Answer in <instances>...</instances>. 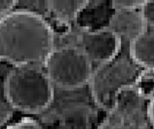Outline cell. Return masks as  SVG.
<instances>
[{"label": "cell", "instance_id": "cell-8", "mask_svg": "<svg viewBox=\"0 0 154 129\" xmlns=\"http://www.w3.org/2000/svg\"><path fill=\"white\" fill-rule=\"evenodd\" d=\"M131 58L142 69H154V27L146 30L128 45Z\"/></svg>", "mask_w": 154, "mask_h": 129}, {"label": "cell", "instance_id": "cell-11", "mask_svg": "<svg viewBox=\"0 0 154 129\" xmlns=\"http://www.w3.org/2000/svg\"><path fill=\"white\" fill-rule=\"evenodd\" d=\"M147 27H154V1H144L140 8Z\"/></svg>", "mask_w": 154, "mask_h": 129}, {"label": "cell", "instance_id": "cell-6", "mask_svg": "<svg viewBox=\"0 0 154 129\" xmlns=\"http://www.w3.org/2000/svg\"><path fill=\"white\" fill-rule=\"evenodd\" d=\"M145 100L132 86L119 93L113 106L97 129H145L146 116Z\"/></svg>", "mask_w": 154, "mask_h": 129}, {"label": "cell", "instance_id": "cell-4", "mask_svg": "<svg viewBox=\"0 0 154 129\" xmlns=\"http://www.w3.org/2000/svg\"><path fill=\"white\" fill-rule=\"evenodd\" d=\"M43 68L55 88L75 90L88 85L94 66L76 46L57 43Z\"/></svg>", "mask_w": 154, "mask_h": 129}, {"label": "cell", "instance_id": "cell-10", "mask_svg": "<svg viewBox=\"0 0 154 129\" xmlns=\"http://www.w3.org/2000/svg\"><path fill=\"white\" fill-rule=\"evenodd\" d=\"M146 101L154 98V69H141L132 86Z\"/></svg>", "mask_w": 154, "mask_h": 129}, {"label": "cell", "instance_id": "cell-12", "mask_svg": "<svg viewBox=\"0 0 154 129\" xmlns=\"http://www.w3.org/2000/svg\"><path fill=\"white\" fill-rule=\"evenodd\" d=\"M144 1H133V0H124V1H112L110 2L112 10L117 9H138L140 8Z\"/></svg>", "mask_w": 154, "mask_h": 129}, {"label": "cell", "instance_id": "cell-3", "mask_svg": "<svg viewBox=\"0 0 154 129\" xmlns=\"http://www.w3.org/2000/svg\"><path fill=\"white\" fill-rule=\"evenodd\" d=\"M141 69L131 58L128 45L124 44L116 57L94 68L88 87L94 102L109 111L119 93L133 86Z\"/></svg>", "mask_w": 154, "mask_h": 129}, {"label": "cell", "instance_id": "cell-13", "mask_svg": "<svg viewBox=\"0 0 154 129\" xmlns=\"http://www.w3.org/2000/svg\"><path fill=\"white\" fill-rule=\"evenodd\" d=\"M17 1L0 0V17L3 16L16 8Z\"/></svg>", "mask_w": 154, "mask_h": 129}, {"label": "cell", "instance_id": "cell-1", "mask_svg": "<svg viewBox=\"0 0 154 129\" xmlns=\"http://www.w3.org/2000/svg\"><path fill=\"white\" fill-rule=\"evenodd\" d=\"M56 45L54 29L41 14L16 7L0 17V60L17 66H43Z\"/></svg>", "mask_w": 154, "mask_h": 129}, {"label": "cell", "instance_id": "cell-2", "mask_svg": "<svg viewBox=\"0 0 154 129\" xmlns=\"http://www.w3.org/2000/svg\"><path fill=\"white\" fill-rule=\"evenodd\" d=\"M53 83L43 66H17L4 81V95L14 109L25 113H38L45 110L54 98Z\"/></svg>", "mask_w": 154, "mask_h": 129}, {"label": "cell", "instance_id": "cell-7", "mask_svg": "<svg viewBox=\"0 0 154 129\" xmlns=\"http://www.w3.org/2000/svg\"><path fill=\"white\" fill-rule=\"evenodd\" d=\"M106 26L127 45L147 28L140 8L113 10Z\"/></svg>", "mask_w": 154, "mask_h": 129}, {"label": "cell", "instance_id": "cell-5", "mask_svg": "<svg viewBox=\"0 0 154 129\" xmlns=\"http://www.w3.org/2000/svg\"><path fill=\"white\" fill-rule=\"evenodd\" d=\"M60 44L79 48L94 67L116 57L124 46L122 40L106 26L95 29L71 26L61 35Z\"/></svg>", "mask_w": 154, "mask_h": 129}, {"label": "cell", "instance_id": "cell-9", "mask_svg": "<svg viewBox=\"0 0 154 129\" xmlns=\"http://www.w3.org/2000/svg\"><path fill=\"white\" fill-rule=\"evenodd\" d=\"M90 1L84 0H51L47 1V17L54 18L63 24L75 22L82 11L88 8Z\"/></svg>", "mask_w": 154, "mask_h": 129}, {"label": "cell", "instance_id": "cell-14", "mask_svg": "<svg viewBox=\"0 0 154 129\" xmlns=\"http://www.w3.org/2000/svg\"><path fill=\"white\" fill-rule=\"evenodd\" d=\"M146 112L148 121L154 128V98L148 101L146 106Z\"/></svg>", "mask_w": 154, "mask_h": 129}]
</instances>
